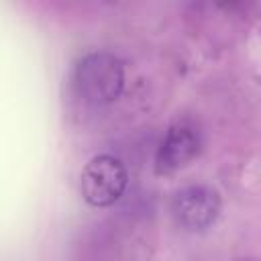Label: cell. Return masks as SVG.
<instances>
[{
	"mask_svg": "<svg viewBox=\"0 0 261 261\" xmlns=\"http://www.w3.org/2000/svg\"><path fill=\"white\" fill-rule=\"evenodd\" d=\"M124 88V67L112 53H90L73 71V90L84 104L104 106L114 102Z\"/></svg>",
	"mask_w": 261,
	"mask_h": 261,
	"instance_id": "1",
	"label": "cell"
},
{
	"mask_svg": "<svg viewBox=\"0 0 261 261\" xmlns=\"http://www.w3.org/2000/svg\"><path fill=\"white\" fill-rule=\"evenodd\" d=\"M198 149H200V137L190 124L186 122L171 124L165 137L161 139V145L155 155L157 173H173L181 169L198 155Z\"/></svg>",
	"mask_w": 261,
	"mask_h": 261,
	"instance_id": "4",
	"label": "cell"
},
{
	"mask_svg": "<svg viewBox=\"0 0 261 261\" xmlns=\"http://www.w3.org/2000/svg\"><path fill=\"white\" fill-rule=\"evenodd\" d=\"M175 222L186 230H204L220 214V196L210 186H186L171 200Z\"/></svg>",
	"mask_w": 261,
	"mask_h": 261,
	"instance_id": "3",
	"label": "cell"
},
{
	"mask_svg": "<svg viewBox=\"0 0 261 261\" xmlns=\"http://www.w3.org/2000/svg\"><path fill=\"white\" fill-rule=\"evenodd\" d=\"M128 184V173L124 163L114 155H96L92 157L80 179L82 196L88 204L104 208L120 200Z\"/></svg>",
	"mask_w": 261,
	"mask_h": 261,
	"instance_id": "2",
	"label": "cell"
}]
</instances>
